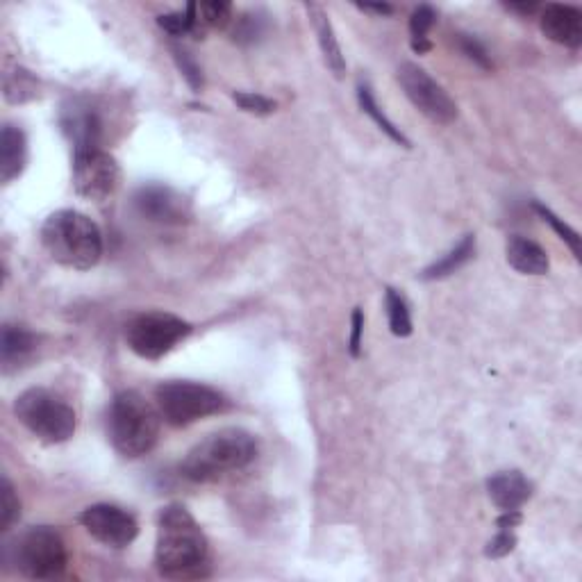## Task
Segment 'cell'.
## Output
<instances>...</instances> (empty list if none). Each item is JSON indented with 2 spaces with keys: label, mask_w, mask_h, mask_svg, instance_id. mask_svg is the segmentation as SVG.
<instances>
[{
  "label": "cell",
  "mask_w": 582,
  "mask_h": 582,
  "mask_svg": "<svg viewBox=\"0 0 582 582\" xmlns=\"http://www.w3.org/2000/svg\"><path fill=\"white\" fill-rule=\"evenodd\" d=\"M207 560H210V542L194 514L182 505L164 507L157 519V571L166 578H191L207 567Z\"/></svg>",
  "instance_id": "obj_1"
},
{
  "label": "cell",
  "mask_w": 582,
  "mask_h": 582,
  "mask_svg": "<svg viewBox=\"0 0 582 582\" xmlns=\"http://www.w3.org/2000/svg\"><path fill=\"white\" fill-rule=\"evenodd\" d=\"M41 244L57 264L89 271L103 257V232L87 214L76 210L53 212L41 226Z\"/></svg>",
  "instance_id": "obj_2"
},
{
  "label": "cell",
  "mask_w": 582,
  "mask_h": 582,
  "mask_svg": "<svg viewBox=\"0 0 582 582\" xmlns=\"http://www.w3.org/2000/svg\"><path fill=\"white\" fill-rule=\"evenodd\" d=\"M257 442L251 432L223 428L201 439L182 462V476L191 482H216L246 469L255 460Z\"/></svg>",
  "instance_id": "obj_3"
},
{
  "label": "cell",
  "mask_w": 582,
  "mask_h": 582,
  "mask_svg": "<svg viewBox=\"0 0 582 582\" xmlns=\"http://www.w3.org/2000/svg\"><path fill=\"white\" fill-rule=\"evenodd\" d=\"M160 412L137 392L114 396L107 414V435L116 453L130 460L148 455L160 442Z\"/></svg>",
  "instance_id": "obj_4"
},
{
  "label": "cell",
  "mask_w": 582,
  "mask_h": 582,
  "mask_svg": "<svg viewBox=\"0 0 582 582\" xmlns=\"http://www.w3.org/2000/svg\"><path fill=\"white\" fill-rule=\"evenodd\" d=\"M14 414L32 435L46 444L69 442L78 426L73 407L62 396L44 387L26 389L16 398Z\"/></svg>",
  "instance_id": "obj_5"
},
{
  "label": "cell",
  "mask_w": 582,
  "mask_h": 582,
  "mask_svg": "<svg viewBox=\"0 0 582 582\" xmlns=\"http://www.w3.org/2000/svg\"><path fill=\"white\" fill-rule=\"evenodd\" d=\"M155 403L160 417L173 428H185L228 407L226 396L214 387L191 380H169L157 385Z\"/></svg>",
  "instance_id": "obj_6"
},
{
  "label": "cell",
  "mask_w": 582,
  "mask_h": 582,
  "mask_svg": "<svg viewBox=\"0 0 582 582\" xmlns=\"http://www.w3.org/2000/svg\"><path fill=\"white\" fill-rule=\"evenodd\" d=\"M5 553L14 567L32 580H53L62 576L69 564L64 537L53 526L28 528Z\"/></svg>",
  "instance_id": "obj_7"
},
{
  "label": "cell",
  "mask_w": 582,
  "mask_h": 582,
  "mask_svg": "<svg viewBox=\"0 0 582 582\" xmlns=\"http://www.w3.org/2000/svg\"><path fill=\"white\" fill-rule=\"evenodd\" d=\"M191 335V323L169 312H144L126 326V344L141 360H160Z\"/></svg>",
  "instance_id": "obj_8"
},
{
  "label": "cell",
  "mask_w": 582,
  "mask_h": 582,
  "mask_svg": "<svg viewBox=\"0 0 582 582\" xmlns=\"http://www.w3.org/2000/svg\"><path fill=\"white\" fill-rule=\"evenodd\" d=\"M398 82L405 91V96L410 98V103L417 110L428 116L432 123L439 126H448L457 119V105L451 96L446 94V89L439 85L437 80H432L421 66L405 62L398 69Z\"/></svg>",
  "instance_id": "obj_9"
},
{
  "label": "cell",
  "mask_w": 582,
  "mask_h": 582,
  "mask_svg": "<svg viewBox=\"0 0 582 582\" xmlns=\"http://www.w3.org/2000/svg\"><path fill=\"white\" fill-rule=\"evenodd\" d=\"M121 182V169L110 153L101 151H87L76 155L73 162V187H76L78 196L87 198V201L103 203L107 198L114 196Z\"/></svg>",
  "instance_id": "obj_10"
},
{
  "label": "cell",
  "mask_w": 582,
  "mask_h": 582,
  "mask_svg": "<svg viewBox=\"0 0 582 582\" xmlns=\"http://www.w3.org/2000/svg\"><path fill=\"white\" fill-rule=\"evenodd\" d=\"M80 523L96 542L110 548H128L139 535V523L128 510L110 503L87 507L80 514Z\"/></svg>",
  "instance_id": "obj_11"
},
{
  "label": "cell",
  "mask_w": 582,
  "mask_h": 582,
  "mask_svg": "<svg viewBox=\"0 0 582 582\" xmlns=\"http://www.w3.org/2000/svg\"><path fill=\"white\" fill-rule=\"evenodd\" d=\"M132 201H135V210L144 219L162 223V226H180L191 214V205L187 198L180 191L166 185H144L137 189Z\"/></svg>",
  "instance_id": "obj_12"
},
{
  "label": "cell",
  "mask_w": 582,
  "mask_h": 582,
  "mask_svg": "<svg viewBox=\"0 0 582 582\" xmlns=\"http://www.w3.org/2000/svg\"><path fill=\"white\" fill-rule=\"evenodd\" d=\"M60 126L64 135L71 139L76 155L101 148L103 121L94 107L82 101V98H76V101L62 107Z\"/></svg>",
  "instance_id": "obj_13"
},
{
  "label": "cell",
  "mask_w": 582,
  "mask_h": 582,
  "mask_svg": "<svg viewBox=\"0 0 582 582\" xmlns=\"http://www.w3.org/2000/svg\"><path fill=\"white\" fill-rule=\"evenodd\" d=\"M544 35L555 44L567 48H580L582 44V12L571 5H546L539 19Z\"/></svg>",
  "instance_id": "obj_14"
},
{
  "label": "cell",
  "mask_w": 582,
  "mask_h": 582,
  "mask_svg": "<svg viewBox=\"0 0 582 582\" xmlns=\"http://www.w3.org/2000/svg\"><path fill=\"white\" fill-rule=\"evenodd\" d=\"M28 139L26 132L12 123H5L0 130V182L10 185L26 169Z\"/></svg>",
  "instance_id": "obj_15"
},
{
  "label": "cell",
  "mask_w": 582,
  "mask_h": 582,
  "mask_svg": "<svg viewBox=\"0 0 582 582\" xmlns=\"http://www.w3.org/2000/svg\"><path fill=\"white\" fill-rule=\"evenodd\" d=\"M489 498L501 512L519 510L532 496V482L521 471H501L487 480Z\"/></svg>",
  "instance_id": "obj_16"
},
{
  "label": "cell",
  "mask_w": 582,
  "mask_h": 582,
  "mask_svg": "<svg viewBox=\"0 0 582 582\" xmlns=\"http://www.w3.org/2000/svg\"><path fill=\"white\" fill-rule=\"evenodd\" d=\"M305 7H307V14H310V19H312L314 30H317L319 46H321L323 60H326V66L330 69L332 76L344 78L346 60L342 55V46H339V41H337L335 28H332V23H330V16L317 3H307Z\"/></svg>",
  "instance_id": "obj_17"
},
{
  "label": "cell",
  "mask_w": 582,
  "mask_h": 582,
  "mask_svg": "<svg viewBox=\"0 0 582 582\" xmlns=\"http://www.w3.org/2000/svg\"><path fill=\"white\" fill-rule=\"evenodd\" d=\"M507 264L512 266L514 271L523 273V276H544L548 273V255L546 251L535 241L521 235H514L507 241Z\"/></svg>",
  "instance_id": "obj_18"
},
{
  "label": "cell",
  "mask_w": 582,
  "mask_h": 582,
  "mask_svg": "<svg viewBox=\"0 0 582 582\" xmlns=\"http://www.w3.org/2000/svg\"><path fill=\"white\" fill-rule=\"evenodd\" d=\"M37 348L35 332H30L26 326H14L7 323L3 328V337H0V357H3L5 369L14 367L26 360V357Z\"/></svg>",
  "instance_id": "obj_19"
},
{
  "label": "cell",
  "mask_w": 582,
  "mask_h": 582,
  "mask_svg": "<svg viewBox=\"0 0 582 582\" xmlns=\"http://www.w3.org/2000/svg\"><path fill=\"white\" fill-rule=\"evenodd\" d=\"M473 253H476V237L467 235L460 241V244L453 248V251H448L442 260L430 264L428 269H423L421 278L423 280H442V278L453 276L455 271H460L462 266L471 260Z\"/></svg>",
  "instance_id": "obj_20"
},
{
  "label": "cell",
  "mask_w": 582,
  "mask_h": 582,
  "mask_svg": "<svg viewBox=\"0 0 582 582\" xmlns=\"http://www.w3.org/2000/svg\"><path fill=\"white\" fill-rule=\"evenodd\" d=\"M357 101H360V107L364 110V114H369L373 121H376V126L385 132V135L396 141V144H401L405 148H410V139H407L401 130H398L392 121L387 119V114L380 110V105L376 103V96H373V91L369 85H364V82H360L357 85Z\"/></svg>",
  "instance_id": "obj_21"
},
{
  "label": "cell",
  "mask_w": 582,
  "mask_h": 582,
  "mask_svg": "<svg viewBox=\"0 0 582 582\" xmlns=\"http://www.w3.org/2000/svg\"><path fill=\"white\" fill-rule=\"evenodd\" d=\"M157 26L164 32H169L173 37H185V35H196L201 37V19H198V5L189 3L185 12H171L157 16Z\"/></svg>",
  "instance_id": "obj_22"
},
{
  "label": "cell",
  "mask_w": 582,
  "mask_h": 582,
  "mask_svg": "<svg viewBox=\"0 0 582 582\" xmlns=\"http://www.w3.org/2000/svg\"><path fill=\"white\" fill-rule=\"evenodd\" d=\"M39 96V80L30 71L16 66L5 76V98L10 103H28Z\"/></svg>",
  "instance_id": "obj_23"
},
{
  "label": "cell",
  "mask_w": 582,
  "mask_h": 582,
  "mask_svg": "<svg viewBox=\"0 0 582 582\" xmlns=\"http://www.w3.org/2000/svg\"><path fill=\"white\" fill-rule=\"evenodd\" d=\"M385 307H387L389 328H392L394 335L396 337H410L412 335L410 307H407L405 298L392 287H389L387 294H385Z\"/></svg>",
  "instance_id": "obj_24"
},
{
  "label": "cell",
  "mask_w": 582,
  "mask_h": 582,
  "mask_svg": "<svg viewBox=\"0 0 582 582\" xmlns=\"http://www.w3.org/2000/svg\"><path fill=\"white\" fill-rule=\"evenodd\" d=\"M21 517V503L14 492V485L7 478L0 482V530L7 532Z\"/></svg>",
  "instance_id": "obj_25"
},
{
  "label": "cell",
  "mask_w": 582,
  "mask_h": 582,
  "mask_svg": "<svg viewBox=\"0 0 582 582\" xmlns=\"http://www.w3.org/2000/svg\"><path fill=\"white\" fill-rule=\"evenodd\" d=\"M535 212H537L539 216H542V219L548 223V226H551V228L557 232V235H560V239L567 241L569 248L573 251V255H576L578 260H580L582 255H580V237H578V232L573 230V228H569L567 223H564V221L560 219V216H557L555 212L548 210V207H544L542 203H535Z\"/></svg>",
  "instance_id": "obj_26"
},
{
  "label": "cell",
  "mask_w": 582,
  "mask_h": 582,
  "mask_svg": "<svg viewBox=\"0 0 582 582\" xmlns=\"http://www.w3.org/2000/svg\"><path fill=\"white\" fill-rule=\"evenodd\" d=\"M232 16V5L223 3V0H207V3L198 5V19L203 26L210 28H226Z\"/></svg>",
  "instance_id": "obj_27"
},
{
  "label": "cell",
  "mask_w": 582,
  "mask_h": 582,
  "mask_svg": "<svg viewBox=\"0 0 582 582\" xmlns=\"http://www.w3.org/2000/svg\"><path fill=\"white\" fill-rule=\"evenodd\" d=\"M232 101H235L241 110L248 114L264 116V114L276 112V103H273L271 98H266L262 94H253V91H235V94H232Z\"/></svg>",
  "instance_id": "obj_28"
},
{
  "label": "cell",
  "mask_w": 582,
  "mask_h": 582,
  "mask_svg": "<svg viewBox=\"0 0 582 582\" xmlns=\"http://www.w3.org/2000/svg\"><path fill=\"white\" fill-rule=\"evenodd\" d=\"M437 12L432 10L430 5H419L417 10L412 12L410 19V32H412V41H428V32L435 26Z\"/></svg>",
  "instance_id": "obj_29"
},
{
  "label": "cell",
  "mask_w": 582,
  "mask_h": 582,
  "mask_svg": "<svg viewBox=\"0 0 582 582\" xmlns=\"http://www.w3.org/2000/svg\"><path fill=\"white\" fill-rule=\"evenodd\" d=\"M457 46H460V51L467 55L473 64H478L480 69H492V60H489L487 48L482 46L476 37L457 35Z\"/></svg>",
  "instance_id": "obj_30"
},
{
  "label": "cell",
  "mask_w": 582,
  "mask_h": 582,
  "mask_svg": "<svg viewBox=\"0 0 582 582\" xmlns=\"http://www.w3.org/2000/svg\"><path fill=\"white\" fill-rule=\"evenodd\" d=\"M173 57H176L182 76H185V80L189 82L191 89H201L203 87L201 66L191 60V55L185 51V48H173Z\"/></svg>",
  "instance_id": "obj_31"
},
{
  "label": "cell",
  "mask_w": 582,
  "mask_h": 582,
  "mask_svg": "<svg viewBox=\"0 0 582 582\" xmlns=\"http://www.w3.org/2000/svg\"><path fill=\"white\" fill-rule=\"evenodd\" d=\"M514 546H517V535H514V530H505V528H498V535L492 539V542L487 544L485 548V555L487 557H505L514 551Z\"/></svg>",
  "instance_id": "obj_32"
},
{
  "label": "cell",
  "mask_w": 582,
  "mask_h": 582,
  "mask_svg": "<svg viewBox=\"0 0 582 582\" xmlns=\"http://www.w3.org/2000/svg\"><path fill=\"white\" fill-rule=\"evenodd\" d=\"M362 332H364V314L360 307H355L351 317V339H348V351L353 357H360L362 353Z\"/></svg>",
  "instance_id": "obj_33"
},
{
  "label": "cell",
  "mask_w": 582,
  "mask_h": 582,
  "mask_svg": "<svg viewBox=\"0 0 582 582\" xmlns=\"http://www.w3.org/2000/svg\"><path fill=\"white\" fill-rule=\"evenodd\" d=\"M257 37H260V19H255V16H244V19H239L235 28V41H239V44H248V41H255Z\"/></svg>",
  "instance_id": "obj_34"
},
{
  "label": "cell",
  "mask_w": 582,
  "mask_h": 582,
  "mask_svg": "<svg viewBox=\"0 0 582 582\" xmlns=\"http://www.w3.org/2000/svg\"><path fill=\"white\" fill-rule=\"evenodd\" d=\"M357 7H360L362 12H371V14H380V16H389L394 12V7L387 5V3H362Z\"/></svg>",
  "instance_id": "obj_35"
},
{
  "label": "cell",
  "mask_w": 582,
  "mask_h": 582,
  "mask_svg": "<svg viewBox=\"0 0 582 582\" xmlns=\"http://www.w3.org/2000/svg\"><path fill=\"white\" fill-rule=\"evenodd\" d=\"M507 10L521 12V14H532L537 10L535 3H507Z\"/></svg>",
  "instance_id": "obj_36"
}]
</instances>
